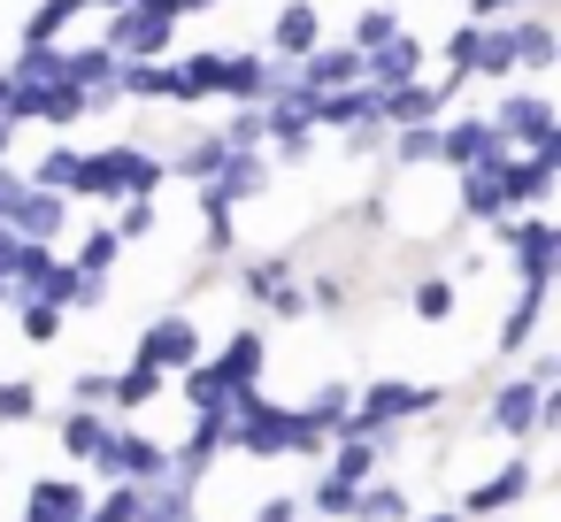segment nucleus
<instances>
[{"label":"nucleus","mask_w":561,"mask_h":522,"mask_svg":"<svg viewBox=\"0 0 561 522\" xmlns=\"http://www.w3.org/2000/svg\"><path fill=\"white\" fill-rule=\"evenodd\" d=\"M231 453H254V461H277V453H316L323 461V430L300 415V407H277L262 384H247V392H231V438H224Z\"/></svg>","instance_id":"1"},{"label":"nucleus","mask_w":561,"mask_h":522,"mask_svg":"<svg viewBox=\"0 0 561 522\" xmlns=\"http://www.w3.org/2000/svg\"><path fill=\"white\" fill-rule=\"evenodd\" d=\"M162 185H170V170L147 147H101V154H78L70 200H131V193H162Z\"/></svg>","instance_id":"2"},{"label":"nucleus","mask_w":561,"mask_h":522,"mask_svg":"<svg viewBox=\"0 0 561 522\" xmlns=\"http://www.w3.org/2000/svg\"><path fill=\"white\" fill-rule=\"evenodd\" d=\"M116 62H162L178 47V16L170 0H124V9H108V39H101Z\"/></svg>","instance_id":"3"},{"label":"nucleus","mask_w":561,"mask_h":522,"mask_svg":"<svg viewBox=\"0 0 561 522\" xmlns=\"http://www.w3.org/2000/svg\"><path fill=\"white\" fill-rule=\"evenodd\" d=\"M492 231H500V246L515 254V277H523V285H553V269H561V223H553L546 208H515V216H500Z\"/></svg>","instance_id":"4"},{"label":"nucleus","mask_w":561,"mask_h":522,"mask_svg":"<svg viewBox=\"0 0 561 522\" xmlns=\"http://www.w3.org/2000/svg\"><path fill=\"white\" fill-rule=\"evenodd\" d=\"M423 407H438V392H431V384L377 376L369 392H354V407H346V430H354V438H392V422H408V415H423ZM346 430H339V438H346Z\"/></svg>","instance_id":"5"},{"label":"nucleus","mask_w":561,"mask_h":522,"mask_svg":"<svg viewBox=\"0 0 561 522\" xmlns=\"http://www.w3.org/2000/svg\"><path fill=\"white\" fill-rule=\"evenodd\" d=\"M484 124H492V139H500L507 154H523V147H553V139H561V124H553V101H546L538 85H523V93H500V108H492Z\"/></svg>","instance_id":"6"},{"label":"nucleus","mask_w":561,"mask_h":522,"mask_svg":"<svg viewBox=\"0 0 561 522\" xmlns=\"http://www.w3.org/2000/svg\"><path fill=\"white\" fill-rule=\"evenodd\" d=\"M93 468L108 484H154V476H170V445H154L147 430H108L101 453H93Z\"/></svg>","instance_id":"7"},{"label":"nucleus","mask_w":561,"mask_h":522,"mask_svg":"<svg viewBox=\"0 0 561 522\" xmlns=\"http://www.w3.org/2000/svg\"><path fill=\"white\" fill-rule=\"evenodd\" d=\"M262 193H270V162H262V147H231V154L216 162V177L201 185L208 208H247V200H262Z\"/></svg>","instance_id":"8"},{"label":"nucleus","mask_w":561,"mask_h":522,"mask_svg":"<svg viewBox=\"0 0 561 522\" xmlns=\"http://www.w3.org/2000/svg\"><path fill=\"white\" fill-rule=\"evenodd\" d=\"M139 361H154L162 376H178V369H193L201 361V323L193 315H154L147 330H139V346H131Z\"/></svg>","instance_id":"9"},{"label":"nucleus","mask_w":561,"mask_h":522,"mask_svg":"<svg viewBox=\"0 0 561 522\" xmlns=\"http://www.w3.org/2000/svg\"><path fill=\"white\" fill-rule=\"evenodd\" d=\"M0 223H9L16 239H32V246H55V239H62V223H70V200L24 177V193L9 200V216H0Z\"/></svg>","instance_id":"10"},{"label":"nucleus","mask_w":561,"mask_h":522,"mask_svg":"<svg viewBox=\"0 0 561 522\" xmlns=\"http://www.w3.org/2000/svg\"><path fill=\"white\" fill-rule=\"evenodd\" d=\"M377 93V124L385 131H408V124H438L446 116V85H423V78H408V85H369Z\"/></svg>","instance_id":"11"},{"label":"nucleus","mask_w":561,"mask_h":522,"mask_svg":"<svg viewBox=\"0 0 561 522\" xmlns=\"http://www.w3.org/2000/svg\"><path fill=\"white\" fill-rule=\"evenodd\" d=\"M224 438H231V407H193V438L170 453V476H178V484H201L208 461L224 453Z\"/></svg>","instance_id":"12"},{"label":"nucleus","mask_w":561,"mask_h":522,"mask_svg":"<svg viewBox=\"0 0 561 522\" xmlns=\"http://www.w3.org/2000/svg\"><path fill=\"white\" fill-rule=\"evenodd\" d=\"M208 361V376L224 384V392H247V384H262V361H270V338L247 323V330H231L224 338V353H201Z\"/></svg>","instance_id":"13"},{"label":"nucleus","mask_w":561,"mask_h":522,"mask_svg":"<svg viewBox=\"0 0 561 522\" xmlns=\"http://www.w3.org/2000/svg\"><path fill=\"white\" fill-rule=\"evenodd\" d=\"M492 154H500V139H492L484 116H438V162H446V170H477V162H492Z\"/></svg>","instance_id":"14"},{"label":"nucleus","mask_w":561,"mask_h":522,"mask_svg":"<svg viewBox=\"0 0 561 522\" xmlns=\"http://www.w3.org/2000/svg\"><path fill=\"white\" fill-rule=\"evenodd\" d=\"M408 78H423V39L392 32V39H377L362 55V85H408Z\"/></svg>","instance_id":"15"},{"label":"nucleus","mask_w":561,"mask_h":522,"mask_svg":"<svg viewBox=\"0 0 561 522\" xmlns=\"http://www.w3.org/2000/svg\"><path fill=\"white\" fill-rule=\"evenodd\" d=\"M538 399H546V384L507 376V384L492 392V430H500V438H530V430H538Z\"/></svg>","instance_id":"16"},{"label":"nucleus","mask_w":561,"mask_h":522,"mask_svg":"<svg viewBox=\"0 0 561 522\" xmlns=\"http://www.w3.org/2000/svg\"><path fill=\"white\" fill-rule=\"evenodd\" d=\"M270 47H277L285 62H300L308 47H323V9H316V0H285L277 24H270Z\"/></svg>","instance_id":"17"},{"label":"nucleus","mask_w":561,"mask_h":522,"mask_svg":"<svg viewBox=\"0 0 561 522\" xmlns=\"http://www.w3.org/2000/svg\"><path fill=\"white\" fill-rule=\"evenodd\" d=\"M300 93H331V85H362V55L354 47H308L300 55Z\"/></svg>","instance_id":"18"},{"label":"nucleus","mask_w":561,"mask_h":522,"mask_svg":"<svg viewBox=\"0 0 561 522\" xmlns=\"http://www.w3.org/2000/svg\"><path fill=\"white\" fill-rule=\"evenodd\" d=\"M362 116H377V93H369V85L308 93V124H316V131H346V124H362Z\"/></svg>","instance_id":"19"},{"label":"nucleus","mask_w":561,"mask_h":522,"mask_svg":"<svg viewBox=\"0 0 561 522\" xmlns=\"http://www.w3.org/2000/svg\"><path fill=\"white\" fill-rule=\"evenodd\" d=\"M270 85H277V62H270V55H224V85H216V101L254 108Z\"/></svg>","instance_id":"20"},{"label":"nucleus","mask_w":561,"mask_h":522,"mask_svg":"<svg viewBox=\"0 0 561 522\" xmlns=\"http://www.w3.org/2000/svg\"><path fill=\"white\" fill-rule=\"evenodd\" d=\"M530 484H538V476H530V461H507L500 476H484V484H477V491L461 499V514H507V507H515V499H523Z\"/></svg>","instance_id":"21"},{"label":"nucleus","mask_w":561,"mask_h":522,"mask_svg":"<svg viewBox=\"0 0 561 522\" xmlns=\"http://www.w3.org/2000/svg\"><path fill=\"white\" fill-rule=\"evenodd\" d=\"M93 499H85V484L78 476H39L32 484V499H24V514H39V522H78Z\"/></svg>","instance_id":"22"},{"label":"nucleus","mask_w":561,"mask_h":522,"mask_svg":"<svg viewBox=\"0 0 561 522\" xmlns=\"http://www.w3.org/2000/svg\"><path fill=\"white\" fill-rule=\"evenodd\" d=\"M507 47H515V70H553L561 62V39H553V24L546 16H523V24H507Z\"/></svg>","instance_id":"23"},{"label":"nucleus","mask_w":561,"mask_h":522,"mask_svg":"<svg viewBox=\"0 0 561 522\" xmlns=\"http://www.w3.org/2000/svg\"><path fill=\"white\" fill-rule=\"evenodd\" d=\"M216 85H224V55L216 47H201L193 62H170V101H216Z\"/></svg>","instance_id":"24"},{"label":"nucleus","mask_w":561,"mask_h":522,"mask_svg":"<svg viewBox=\"0 0 561 522\" xmlns=\"http://www.w3.org/2000/svg\"><path fill=\"white\" fill-rule=\"evenodd\" d=\"M469 78H515L507 24H477V39H469Z\"/></svg>","instance_id":"25"},{"label":"nucleus","mask_w":561,"mask_h":522,"mask_svg":"<svg viewBox=\"0 0 561 522\" xmlns=\"http://www.w3.org/2000/svg\"><path fill=\"white\" fill-rule=\"evenodd\" d=\"M224 154H231V147H224V139H216V131H201V139H185V147H178V154H170V162H162V170H170V177H185V185H208V177H216V162H224Z\"/></svg>","instance_id":"26"},{"label":"nucleus","mask_w":561,"mask_h":522,"mask_svg":"<svg viewBox=\"0 0 561 522\" xmlns=\"http://www.w3.org/2000/svg\"><path fill=\"white\" fill-rule=\"evenodd\" d=\"M162 384H170V376H162L154 361H139V353H131V369H116V376H108V407H147V399H162Z\"/></svg>","instance_id":"27"},{"label":"nucleus","mask_w":561,"mask_h":522,"mask_svg":"<svg viewBox=\"0 0 561 522\" xmlns=\"http://www.w3.org/2000/svg\"><path fill=\"white\" fill-rule=\"evenodd\" d=\"M346 514H354V522H408V491L369 476V484H354V507H346Z\"/></svg>","instance_id":"28"},{"label":"nucleus","mask_w":561,"mask_h":522,"mask_svg":"<svg viewBox=\"0 0 561 522\" xmlns=\"http://www.w3.org/2000/svg\"><path fill=\"white\" fill-rule=\"evenodd\" d=\"M116 101H170V62H116Z\"/></svg>","instance_id":"29"},{"label":"nucleus","mask_w":561,"mask_h":522,"mask_svg":"<svg viewBox=\"0 0 561 522\" xmlns=\"http://www.w3.org/2000/svg\"><path fill=\"white\" fill-rule=\"evenodd\" d=\"M101 438H108V415H101V407H70V415H62V453H70V461H93Z\"/></svg>","instance_id":"30"},{"label":"nucleus","mask_w":561,"mask_h":522,"mask_svg":"<svg viewBox=\"0 0 561 522\" xmlns=\"http://www.w3.org/2000/svg\"><path fill=\"white\" fill-rule=\"evenodd\" d=\"M139 522H193V484H178V476H154V484H147V507H139Z\"/></svg>","instance_id":"31"},{"label":"nucleus","mask_w":561,"mask_h":522,"mask_svg":"<svg viewBox=\"0 0 561 522\" xmlns=\"http://www.w3.org/2000/svg\"><path fill=\"white\" fill-rule=\"evenodd\" d=\"M385 154H392L400 170H423V162H438V124H408V131H385Z\"/></svg>","instance_id":"32"},{"label":"nucleus","mask_w":561,"mask_h":522,"mask_svg":"<svg viewBox=\"0 0 561 522\" xmlns=\"http://www.w3.org/2000/svg\"><path fill=\"white\" fill-rule=\"evenodd\" d=\"M9 308H16V330H24L32 346H55L62 323H70V308H55V300H9Z\"/></svg>","instance_id":"33"},{"label":"nucleus","mask_w":561,"mask_h":522,"mask_svg":"<svg viewBox=\"0 0 561 522\" xmlns=\"http://www.w3.org/2000/svg\"><path fill=\"white\" fill-rule=\"evenodd\" d=\"M116 254H124V239H116V231L101 223V231H85V239H78L70 269H78V277H108V269H116Z\"/></svg>","instance_id":"34"},{"label":"nucleus","mask_w":561,"mask_h":522,"mask_svg":"<svg viewBox=\"0 0 561 522\" xmlns=\"http://www.w3.org/2000/svg\"><path fill=\"white\" fill-rule=\"evenodd\" d=\"M538 315H546V285H523L515 315L500 323V346H507V353H523V346H530V330H538Z\"/></svg>","instance_id":"35"},{"label":"nucleus","mask_w":561,"mask_h":522,"mask_svg":"<svg viewBox=\"0 0 561 522\" xmlns=\"http://www.w3.org/2000/svg\"><path fill=\"white\" fill-rule=\"evenodd\" d=\"M285 277H293V262H285V254H262V262H247V269H239V292H247L254 308H270V292H277Z\"/></svg>","instance_id":"36"},{"label":"nucleus","mask_w":561,"mask_h":522,"mask_svg":"<svg viewBox=\"0 0 561 522\" xmlns=\"http://www.w3.org/2000/svg\"><path fill=\"white\" fill-rule=\"evenodd\" d=\"M93 9V0H39V9H32V24H24V39H62L78 16Z\"/></svg>","instance_id":"37"},{"label":"nucleus","mask_w":561,"mask_h":522,"mask_svg":"<svg viewBox=\"0 0 561 522\" xmlns=\"http://www.w3.org/2000/svg\"><path fill=\"white\" fill-rule=\"evenodd\" d=\"M346 407H354V392H346V384H323V392H316V399H308L300 415H308V422H316L323 438H339V430H346Z\"/></svg>","instance_id":"38"},{"label":"nucleus","mask_w":561,"mask_h":522,"mask_svg":"<svg viewBox=\"0 0 561 522\" xmlns=\"http://www.w3.org/2000/svg\"><path fill=\"white\" fill-rule=\"evenodd\" d=\"M154 223H162V216H154V193H131V200H116V223H108V231L131 246V239H147Z\"/></svg>","instance_id":"39"},{"label":"nucleus","mask_w":561,"mask_h":522,"mask_svg":"<svg viewBox=\"0 0 561 522\" xmlns=\"http://www.w3.org/2000/svg\"><path fill=\"white\" fill-rule=\"evenodd\" d=\"M139 507H147V484H108V499L85 507V522H139Z\"/></svg>","instance_id":"40"},{"label":"nucleus","mask_w":561,"mask_h":522,"mask_svg":"<svg viewBox=\"0 0 561 522\" xmlns=\"http://www.w3.org/2000/svg\"><path fill=\"white\" fill-rule=\"evenodd\" d=\"M408 308H415L423 323H446V315H454V285H446V277H415Z\"/></svg>","instance_id":"41"},{"label":"nucleus","mask_w":561,"mask_h":522,"mask_svg":"<svg viewBox=\"0 0 561 522\" xmlns=\"http://www.w3.org/2000/svg\"><path fill=\"white\" fill-rule=\"evenodd\" d=\"M39 415V384L32 376H0V422H32Z\"/></svg>","instance_id":"42"},{"label":"nucleus","mask_w":561,"mask_h":522,"mask_svg":"<svg viewBox=\"0 0 561 522\" xmlns=\"http://www.w3.org/2000/svg\"><path fill=\"white\" fill-rule=\"evenodd\" d=\"M392 32H400V16H392V9H362L346 47H354V55H369V47H377V39H392Z\"/></svg>","instance_id":"43"},{"label":"nucleus","mask_w":561,"mask_h":522,"mask_svg":"<svg viewBox=\"0 0 561 522\" xmlns=\"http://www.w3.org/2000/svg\"><path fill=\"white\" fill-rule=\"evenodd\" d=\"M346 507H354V484H339V476H323V484L308 491V514H323V522L346 514Z\"/></svg>","instance_id":"44"},{"label":"nucleus","mask_w":561,"mask_h":522,"mask_svg":"<svg viewBox=\"0 0 561 522\" xmlns=\"http://www.w3.org/2000/svg\"><path fill=\"white\" fill-rule=\"evenodd\" d=\"M201 216H208V254H231V246H239V223H231L239 208H208V200H201Z\"/></svg>","instance_id":"45"},{"label":"nucleus","mask_w":561,"mask_h":522,"mask_svg":"<svg viewBox=\"0 0 561 522\" xmlns=\"http://www.w3.org/2000/svg\"><path fill=\"white\" fill-rule=\"evenodd\" d=\"M216 139H224V147H262V116H254V108H231V124H224Z\"/></svg>","instance_id":"46"},{"label":"nucleus","mask_w":561,"mask_h":522,"mask_svg":"<svg viewBox=\"0 0 561 522\" xmlns=\"http://www.w3.org/2000/svg\"><path fill=\"white\" fill-rule=\"evenodd\" d=\"M70 308H108V277H78L70 285Z\"/></svg>","instance_id":"47"},{"label":"nucleus","mask_w":561,"mask_h":522,"mask_svg":"<svg viewBox=\"0 0 561 522\" xmlns=\"http://www.w3.org/2000/svg\"><path fill=\"white\" fill-rule=\"evenodd\" d=\"M70 392H78V399H85V407H108V376H101V369H93V376H78V384H70Z\"/></svg>","instance_id":"48"},{"label":"nucleus","mask_w":561,"mask_h":522,"mask_svg":"<svg viewBox=\"0 0 561 522\" xmlns=\"http://www.w3.org/2000/svg\"><path fill=\"white\" fill-rule=\"evenodd\" d=\"M523 0H469V24H492V16H515Z\"/></svg>","instance_id":"49"},{"label":"nucleus","mask_w":561,"mask_h":522,"mask_svg":"<svg viewBox=\"0 0 561 522\" xmlns=\"http://www.w3.org/2000/svg\"><path fill=\"white\" fill-rule=\"evenodd\" d=\"M254 522H300V499H262V514Z\"/></svg>","instance_id":"50"},{"label":"nucleus","mask_w":561,"mask_h":522,"mask_svg":"<svg viewBox=\"0 0 561 522\" xmlns=\"http://www.w3.org/2000/svg\"><path fill=\"white\" fill-rule=\"evenodd\" d=\"M16 193H24V177H16L9 162H0V216H9V200H16Z\"/></svg>","instance_id":"51"},{"label":"nucleus","mask_w":561,"mask_h":522,"mask_svg":"<svg viewBox=\"0 0 561 522\" xmlns=\"http://www.w3.org/2000/svg\"><path fill=\"white\" fill-rule=\"evenodd\" d=\"M201 9H216V0H170V16L185 24V16H201Z\"/></svg>","instance_id":"52"},{"label":"nucleus","mask_w":561,"mask_h":522,"mask_svg":"<svg viewBox=\"0 0 561 522\" xmlns=\"http://www.w3.org/2000/svg\"><path fill=\"white\" fill-rule=\"evenodd\" d=\"M415 522H461V514H454V507H438V514H415Z\"/></svg>","instance_id":"53"},{"label":"nucleus","mask_w":561,"mask_h":522,"mask_svg":"<svg viewBox=\"0 0 561 522\" xmlns=\"http://www.w3.org/2000/svg\"><path fill=\"white\" fill-rule=\"evenodd\" d=\"M9 139H16V124H9V116H0V154H9Z\"/></svg>","instance_id":"54"},{"label":"nucleus","mask_w":561,"mask_h":522,"mask_svg":"<svg viewBox=\"0 0 561 522\" xmlns=\"http://www.w3.org/2000/svg\"><path fill=\"white\" fill-rule=\"evenodd\" d=\"M93 9H124V0H93Z\"/></svg>","instance_id":"55"},{"label":"nucleus","mask_w":561,"mask_h":522,"mask_svg":"<svg viewBox=\"0 0 561 522\" xmlns=\"http://www.w3.org/2000/svg\"><path fill=\"white\" fill-rule=\"evenodd\" d=\"M0 308H9V277H0Z\"/></svg>","instance_id":"56"},{"label":"nucleus","mask_w":561,"mask_h":522,"mask_svg":"<svg viewBox=\"0 0 561 522\" xmlns=\"http://www.w3.org/2000/svg\"><path fill=\"white\" fill-rule=\"evenodd\" d=\"M316 522H323V514H316Z\"/></svg>","instance_id":"57"},{"label":"nucleus","mask_w":561,"mask_h":522,"mask_svg":"<svg viewBox=\"0 0 561 522\" xmlns=\"http://www.w3.org/2000/svg\"><path fill=\"white\" fill-rule=\"evenodd\" d=\"M78 522H85V514H78Z\"/></svg>","instance_id":"58"}]
</instances>
